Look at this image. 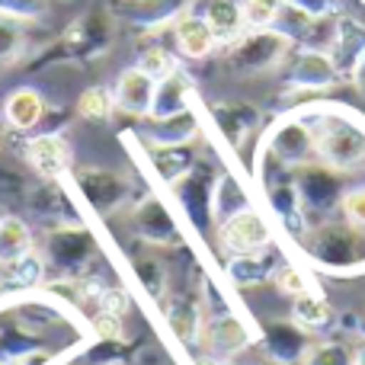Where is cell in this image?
I'll return each instance as SVG.
<instances>
[{
	"instance_id": "obj_1",
	"label": "cell",
	"mask_w": 365,
	"mask_h": 365,
	"mask_svg": "<svg viewBox=\"0 0 365 365\" xmlns=\"http://www.w3.org/2000/svg\"><path fill=\"white\" fill-rule=\"evenodd\" d=\"M115 42V16L109 6H90L87 13L68 23L58 32L55 42L42 45L29 61L32 71L48 64H93L113 48Z\"/></svg>"
},
{
	"instance_id": "obj_2",
	"label": "cell",
	"mask_w": 365,
	"mask_h": 365,
	"mask_svg": "<svg viewBox=\"0 0 365 365\" xmlns=\"http://www.w3.org/2000/svg\"><path fill=\"white\" fill-rule=\"evenodd\" d=\"M298 115L308 119L311 132H314L317 160L330 164L340 173L365 170V125L359 119L336 113V109H308Z\"/></svg>"
},
{
	"instance_id": "obj_3",
	"label": "cell",
	"mask_w": 365,
	"mask_h": 365,
	"mask_svg": "<svg viewBox=\"0 0 365 365\" xmlns=\"http://www.w3.org/2000/svg\"><path fill=\"white\" fill-rule=\"evenodd\" d=\"M302 247L311 263L327 272L365 269V231L346 225L343 218H327L311 225L302 237Z\"/></svg>"
},
{
	"instance_id": "obj_4",
	"label": "cell",
	"mask_w": 365,
	"mask_h": 365,
	"mask_svg": "<svg viewBox=\"0 0 365 365\" xmlns=\"http://www.w3.org/2000/svg\"><path fill=\"white\" fill-rule=\"evenodd\" d=\"M292 51H295V42L285 32H279L276 26L247 29L240 38L225 45V68L237 77H259L279 71L289 61Z\"/></svg>"
},
{
	"instance_id": "obj_5",
	"label": "cell",
	"mask_w": 365,
	"mask_h": 365,
	"mask_svg": "<svg viewBox=\"0 0 365 365\" xmlns=\"http://www.w3.org/2000/svg\"><path fill=\"white\" fill-rule=\"evenodd\" d=\"M292 180H295L298 199H302V208L311 225L327 221L340 212L343 195H346V173L334 170L330 164L314 158V160H308V164L295 167Z\"/></svg>"
},
{
	"instance_id": "obj_6",
	"label": "cell",
	"mask_w": 365,
	"mask_h": 365,
	"mask_svg": "<svg viewBox=\"0 0 365 365\" xmlns=\"http://www.w3.org/2000/svg\"><path fill=\"white\" fill-rule=\"evenodd\" d=\"M100 257V244L83 225L51 227L45 237V269L55 272V279H77L90 276V266Z\"/></svg>"
},
{
	"instance_id": "obj_7",
	"label": "cell",
	"mask_w": 365,
	"mask_h": 365,
	"mask_svg": "<svg viewBox=\"0 0 365 365\" xmlns=\"http://www.w3.org/2000/svg\"><path fill=\"white\" fill-rule=\"evenodd\" d=\"M282 77H285V90L289 93H304V96H317L334 90L343 81L336 71L330 51L324 48H302L298 45L289 55V61L282 64Z\"/></svg>"
},
{
	"instance_id": "obj_8",
	"label": "cell",
	"mask_w": 365,
	"mask_h": 365,
	"mask_svg": "<svg viewBox=\"0 0 365 365\" xmlns=\"http://www.w3.org/2000/svg\"><path fill=\"white\" fill-rule=\"evenodd\" d=\"M215 180H218L215 167L205 164V160H199L186 177L170 186L173 195H177V202H180V208H182V215H186V221L195 227V231H208V227L215 225V215H212Z\"/></svg>"
},
{
	"instance_id": "obj_9",
	"label": "cell",
	"mask_w": 365,
	"mask_h": 365,
	"mask_svg": "<svg viewBox=\"0 0 365 365\" xmlns=\"http://www.w3.org/2000/svg\"><path fill=\"white\" fill-rule=\"evenodd\" d=\"M71 180H74L77 192L83 195V202H87L96 215H103V218H109V215H115L122 205H128V195H132L125 177H119V173H113V170H100V167L71 170Z\"/></svg>"
},
{
	"instance_id": "obj_10",
	"label": "cell",
	"mask_w": 365,
	"mask_h": 365,
	"mask_svg": "<svg viewBox=\"0 0 365 365\" xmlns=\"http://www.w3.org/2000/svg\"><path fill=\"white\" fill-rule=\"evenodd\" d=\"M195 6V0H113L115 23H125L138 32H160L170 29L173 23Z\"/></svg>"
},
{
	"instance_id": "obj_11",
	"label": "cell",
	"mask_w": 365,
	"mask_h": 365,
	"mask_svg": "<svg viewBox=\"0 0 365 365\" xmlns=\"http://www.w3.org/2000/svg\"><path fill=\"white\" fill-rule=\"evenodd\" d=\"M263 145L269 148L285 167H292V170L317 158L314 132H311L308 119H302L298 113L282 115L279 122H272V128L263 135Z\"/></svg>"
},
{
	"instance_id": "obj_12",
	"label": "cell",
	"mask_w": 365,
	"mask_h": 365,
	"mask_svg": "<svg viewBox=\"0 0 365 365\" xmlns=\"http://www.w3.org/2000/svg\"><path fill=\"white\" fill-rule=\"evenodd\" d=\"M218 244L225 247L231 257H250V253L269 250L272 231L257 208H244L240 215H234V218L218 225Z\"/></svg>"
},
{
	"instance_id": "obj_13",
	"label": "cell",
	"mask_w": 365,
	"mask_h": 365,
	"mask_svg": "<svg viewBox=\"0 0 365 365\" xmlns=\"http://www.w3.org/2000/svg\"><path fill=\"white\" fill-rule=\"evenodd\" d=\"M23 158L42 180L55 182L74 170V148L61 132H38L26 141Z\"/></svg>"
},
{
	"instance_id": "obj_14",
	"label": "cell",
	"mask_w": 365,
	"mask_h": 365,
	"mask_svg": "<svg viewBox=\"0 0 365 365\" xmlns=\"http://www.w3.org/2000/svg\"><path fill=\"white\" fill-rule=\"evenodd\" d=\"M253 343V334L237 314L225 311V314H205V327H202V353L212 356L218 362H227L240 356Z\"/></svg>"
},
{
	"instance_id": "obj_15",
	"label": "cell",
	"mask_w": 365,
	"mask_h": 365,
	"mask_svg": "<svg viewBox=\"0 0 365 365\" xmlns=\"http://www.w3.org/2000/svg\"><path fill=\"white\" fill-rule=\"evenodd\" d=\"M132 225L145 244H158V247L182 244L177 215H173L170 208H167V202L158 199V195H145V199L132 208Z\"/></svg>"
},
{
	"instance_id": "obj_16",
	"label": "cell",
	"mask_w": 365,
	"mask_h": 365,
	"mask_svg": "<svg viewBox=\"0 0 365 365\" xmlns=\"http://www.w3.org/2000/svg\"><path fill=\"white\" fill-rule=\"evenodd\" d=\"M259 346L269 365H302L314 343L295 321H269L259 334Z\"/></svg>"
},
{
	"instance_id": "obj_17",
	"label": "cell",
	"mask_w": 365,
	"mask_h": 365,
	"mask_svg": "<svg viewBox=\"0 0 365 365\" xmlns=\"http://www.w3.org/2000/svg\"><path fill=\"white\" fill-rule=\"evenodd\" d=\"M138 135L148 148H180V145H192L199 138L202 122L195 109H186V113L177 115H160V119L148 115V119H141Z\"/></svg>"
},
{
	"instance_id": "obj_18",
	"label": "cell",
	"mask_w": 365,
	"mask_h": 365,
	"mask_svg": "<svg viewBox=\"0 0 365 365\" xmlns=\"http://www.w3.org/2000/svg\"><path fill=\"white\" fill-rule=\"evenodd\" d=\"M208 115H212L218 135L234 148V151H240V148L250 141V135L259 128V109L253 106V103H244V100L212 103V106H208Z\"/></svg>"
},
{
	"instance_id": "obj_19",
	"label": "cell",
	"mask_w": 365,
	"mask_h": 365,
	"mask_svg": "<svg viewBox=\"0 0 365 365\" xmlns=\"http://www.w3.org/2000/svg\"><path fill=\"white\" fill-rule=\"evenodd\" d=\"M160 308H164L167 330L177 336L180 346L182 349L199 346L202 327H205V304H202V295H173V298H167Z\"/></svg>"
},
{
	"instance_id": "obj_20",
	"label": "cell",
	"mask_w": 365,
	"mask_h": 365,
	"mask_svg": "<svg viewBox=\"0 0 365 365\" xmlns=\"http://www.w3.org/2000/svg\"><path fill=\"white\" fill-rule=\"evenodd\" d=\"M154 87L158 81L148 77L145 71L125 68L113 83V100H115V113L122 115H132V119H148L151 115V103H154Z\"/></svg>"
},
{
	"instance_id": "obj_21",
	"label": "cell",
	"mask_w": 365,
	"mask_h": 365,
	"mask_svg": "<svg viewBox=\"0 0 365 365\" xmlns=\"http://www.w3.org/2000/svg\"><path fill=\"white\" fill-rule=\"evenodd\" d=\"M26 205H29V212L36 215L38 221H45V227H48V231H51V227L81 225L74 199H71L68 189L58 186V180L55 182L45 180V186L29 189V195H26Z\"/></svg>"
},
{
	"instance_id": "obj_22",
	"label": "cell",
	"mask_w": 365,
	"mask_h": 365,
	"mask_svg": "<svg viewBox=\"0 0 365 365\" xmlns=\"http://www.w3.org/2000/svg\"><path fill=\"white\" fill-rule=\"evenodd\" d=\"M327 51H330V58H334L343 81H353L356 64H359V58L365 55V23L362 19L340 13V16H336L334 42H330Z\"/></svg>"
},
{
	"instance_id": "obj_23",
	"label": "cell",
	"mask_w": 365,
	"mask_h": 365,
	"mask_svg": "<svg viewBox=\"0 0 365 365\" xmlns=\"http://www.w3.org/2000/svg\"><path fill=\"white\" fill-rule=\"evenodd\" d=\"M173 32V45H177V55L189 58V61H202L208 58L215 48H218V38H215L212 26L205 23V16L195 10L182 13L177 23L170 26Z\"/></svg>"
},
{
	"instance_id": "obj_24",
	"label": "cell",
	"mask_w": 365,
	"mask_h": 365,
	"mask_svg": "<svg viewBox=\"0 0 365 365\" xmlns=\"http://www.w3.org/2000/svg\"><path fill=\"white\" fill-rule=\"evenodd\" d=\"M292 321L311 336L334 334L340 327V314L321 292H304V295L292 298Z\"/></svg>"
},
{
	"instance_id": "obj_25",
	"label": "cell",
	"mask_w": 365,
	"mask_h": 365,
	"mask_svg": "<svg viewBox=\"0 0 365 365\" xmlns=\"http://www.w3.org/2000/svg\"><path fill=\"white\" fill-rule=\"evenodd\" d=\"M45 113H48V103L36 87H19L4 100V122L16 135L38 128L45 122Z\"/></svg>"
},
{
	"instance_id": "obj_26",
	"label": "cell",
	"mask_w": 365,
	"mask_h": 365,
	"mask_svg": "<svg viewBox=\"0 0 365 365\" xmlns=\"http://www.w3.org/2000/svg\"><path fill=\"white\" fill-rule=\"evenodd\" d=\"M192 100H195V81L182 68H177L173 74H167L164 81H158V87H154L151 115L160 119V115L186 113V109H192Z\"/></svg>"
},
{
	"instance_id": "obj_27",
	"label": "cell",
	"mask_w": 365,
	"mask_h": 365,
	"mask_svg": "<svg viewBox=\"0 0 365 365\" xmlns=\"http://www.w3.org/2000/svg\"><path fill=\"white\" fill-rule=\"evenodd\" d=\"M279 259L269 250L263 253H250V257H231L225 263V276L234 289H253V285H263L276 276Z\"/></svg>"
},
{
	"instance_id": "obj_28",
	"label": "cell",
	"mask_w": 365,
	"mask_h": 365,
	"mask_svg": "<svg viewBox=\"0 0 365 365\" xmlns=\"http://www.w3.org/2000/svg\"><path fill=\"white\" fill-rule=\"evenodd\" d=\"M202 16H205V23L212 26L215 38H218V48L231 45L234 38H240L247 32V19H244L240 0H208Z\"/></svg>"
},
{
	"instance_id": "obj_29",
	"label": "cell",
	"mask_w": 365,
	"mask_h": 365,
	"mask_svg": "<svg viewBox=\"0 0 365 365\" xmlns=\"http://www.w3.org/2000/svg\"><path fill=\"white\" fill-rule=\"evenodd\" d=\"M244 208H250V195H247V189L240 186V180L234 177V173H218V180H215V192H212L215 225H221V221L240 215Z\"/></svg>"
},
{
	"instance_id": "obj_30",
	"label": "cell",
	"mask_w": 365,
	"mask_h": 365,
	"mask_svg": "<svg viewBox=\"0 0 365 365\" xmlns=\"http://www.w3.org/2000/svg\"><path fill=\"white\" fill-rule=\"evenodd\" d=\"M36 253V240H32V231L23 218L16 215H4L0 218V266L16 263V259Z\"/></svg>"
},
{
	"instance_id": "obj_31",
	"label": "cell",
	"mask_w": 365,
	"mask_h": 365,
	"mask_svg": "<svg viewBox=\"0 0 365 365\" xmlns=\"http://www.w3.org/2000/svg\"><path fill=\"white\" fill-rule=\"evenodd\" d=\"M45 279V259L29 253V257L16 259V263L0 266V292L4 295H16V292H32Z\"/></svg>"
},
{
	"instance_id": "obj_32",
	"label": "cell",
	"mask_w": 365,
	"mask_h": 365,
	"mask_svg": "<svg viewBox=\"0 0 365 365\" xmlns=\"http://www.w3.org/2000/svg\"><path fill=\"white\" fill-rule=\"evenodd\" d=\"M199 164L192 145H180V148H151V167L167 186L180 182L192 167Z\"/></svg>"
},
{
	"instance_id": "obj_33",
	"label": "cell",
	"mask_w": 365,
	"mask_h": 365,
	"mask_svg": "<svg viewBox=\"0 0 365 365\" xmlns=\"http://www.w3.org/2000/svg\"><path fill=\"white\" fill-rule=\"evenodd\" d=\"M135 68L145 71V74L154 77V81H164L167 74H173V71L180 68V61H177V51H170L167 45L145 42L138 48V55H135Z\"/></svg>"
},
{
	"instance_id": "obj_34",
	"label": "cell",
	"mask_w": 365,
	"mask_h": 365,
	"mask_svg": "<svg viewBox=\"0 0 365 365\" xmlns=\"http://www.w3.org/2000/svg\"><path fill=\"white\" fill-rule=\"evenodd\" d=\"M74 113L81 115L83 122H93V125H103V122H109V119H113V113H115L113 90H106V87H87L81 96H77Z\"/></svg>"
},
{
	"instance_id": "obj_35",
	"label": "cell",
	"mask_w": 365,
	"mask_h": 365,
	"mask_svg": "<svg viewBox=\"0 0 365 365\" xmlns=\"http://www.w3.org/2000/svg\"><path fill=\"white\" fill-rule=\"evenodd\" d=\"M29 36H26V23L10 16H0V64H16L23 61Z\"/></svg>"
},
{
	"instance_id": "obj_36",
	"label": "cell",
	"mask_w": 365,
	"mask_h": 365,
	"mask_svg": "<svg viewBox=\"0 0 365 365\" xmlns=\"http://www.w3.org/2000/svg\"><path fill=\"white\" fill-rule=\"evenodd\" d=\"M132 269H135V279H138L141 289H145L158 304H164L167 302V269L164 266L151 257H138Z\"/></svg>"
},
{
	"instance_id": "obj_37",
	"label": "cell",
	"mask_w": 365,
	"mask_h": 365,
	"mask_svg": "<svg viewBox=\"0 0 365 365\" xmlns=\"http://www.w3.org/2000/svg\"><path fill=\"white\" fill-rule=\"evenodd\" d=\"M302 365H353V346L346 340H321L308 349Z\"/></svg>"
},
{
	"instance_id": "obj_38",
	"label": "cell",
	"mask_w": 365,
	"mask_h": 365,
	"mask_svg": "<svg viewBox=\"0 0 365 365\" xmlns=\"http://www.w3.org/2000/svg\"><path fill=\"white\" fill-rule=\"evenodd\" d=\"M240 6H244L247 29H266V26H276L285 0H240Z\"/></svg>"
},
{
	"instance_id": "obj_39",
	"label": "cell",
	"mask_w": 365,
	"mask_h": 365,
	"mask_svg": "<svg viewBox=\"0 0 365 365\" xmlns=\"http://www.w3.org/2000/svg\"><path fill=\"white\" fill-rule=\"evenodd\" d=\"M51 10V0H0V16L19 19V23H38Z\"/></svg>"
},
{
	"instance_id": "obj_40",
	"label": "cell",
	"mask_w": 365,
	"mask_h": 365,
	"mask_svg": "<svg viewBox=\"0 0 365 365\" xmlns=\"http://www.w3.org/2000/svg\"><path fill=\"white\" fill-rule=\"evenodd\" d=\"M272 282H276V289L282 292V295H292V298L304 295V292H314V289H311V276H308V272H302L298 266H289V263H279Z\"/></svg>"
},
{
	"instance_id": "obj_41",
	"label": "cell",
	"mask_w": 365,
	"mask_h": 365,
	"mask_svg": "<svg viewBox=\"0 0 365 365\" xmlns=\"http://www.w3.org/2000/svg\"><path fill=\"white\" fill-rule=\"evenodd\" d=\"M340 218L346 221V225H353V227H359V231H365V186L346 189V195H343V205H340Z\"/></svg>"
},
{
	"instance_id": "obj_42",
	"label": "cell",
	"mask_w": 365,
	"mask_h": 365,
	"mask_svg": "<svg viewBox=\"0 0 365 365\" xmlns=\"http://www.w3.org/2000/svg\"><path fill=\"white\" fill-rule=\"evenodd\" d=\"M285 4H292L295 10L308 13V16H336V6H340V0H285Z\"/></svg>"
},
{
	"instance_id": "obj_43",
	"label": "cell",
	"mask_w": 365,
	"mask_h": 365,
	"mask_svg": "<svg viewBox=\"0 0 365 365\" xmlns=\"http://www.w3.org/2000/svg\"><path fill=\"white\" fill-rule=\"evenodd\" d=\"M353 83H356V90L365 96V55L359 58V64H356V71H353Z\"/></svg>"
},
{
	"instance_id": "obj_44",
	"label": "cell",
	"mask_w": 365,
	"mask_h": 365,
	"mask_svg": "<svg viewBox=\"0 0 365 365\" xmlns=\"http://www.w3.org/2000/svg\"><path fill=\"white\" fill-rule=\"evenodd\" d=\"M353 365H365V336L353 346Z\"/></svg>"
},
{
	"instance_id": "obj_45",
	"label": "cell",
	"mask_w": 365,
	"mask_h": 365,
	"mask_svg": "<svg viewBox=\"0 0 365 365\" xmlns=\"http://www.w3.org/2000/svg\"><path fill=\"white\" fill-rule=\"evenodd\" d=\"M356 321H359V334L365 336V308L359 311V314H356Z\"/></svg>"
},
{
	"instance_id": "obj_46",
	"label": "cell",
	"mask_w": 365,
	"mask_h": 365,
	"mask_svg": "<svg viewBox=\"0 0 365 365\" xmlns=\"http://www.w3.org/2000/svg\"><path fill=\"white\" fill-rule=\"evenodd\" d=\"M218 365H237V362H234V359H227V362H218Z\"/></svg>"
},
{
	"instance_id": "obj_47",
	"label": "cell",
	"mask_w": 365,
	"mask_h": 365,
	"mask_svg": "<svg viewBox=\"0 0 365 365\" xmlns=\"http://www.w3.org/2000/svg\"><path fill=\"white\" fill-rule=\"evenodd\" d=\"M0 141H4V128H0Z\"/></svg>"
},
{
	"instance_id": "obj_48",
	"label": "cell",
	"mask_w": 365,
	"mask_h": 365,
	"mask_svg": "<svg viewBox=\"0 0 365 365\" xmlns=\"http://www.w3.org/2000/svg\"><path fill=\"white\" fill-rule=\"evenodd\" d=\"M0 365H10V362H4V359H0Z\"/></svg>"
}]
</instances>
